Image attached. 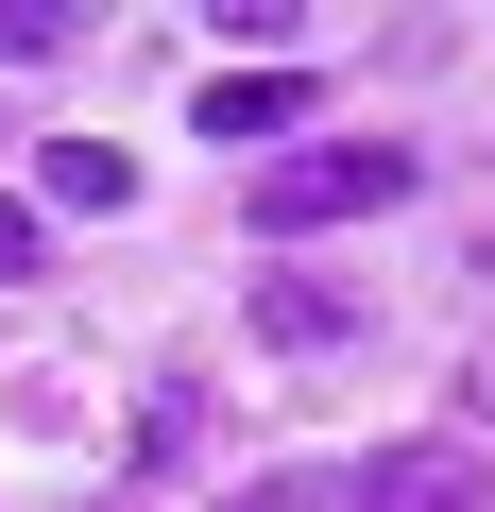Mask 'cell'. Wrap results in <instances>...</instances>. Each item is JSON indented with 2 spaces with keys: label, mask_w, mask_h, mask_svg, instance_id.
Here are the masks:
<instances>
[{
  "label": "cell",
  "mask_w": 495,
  "mask_h": 512,
  "mask_svg": "<svg viewBox=\"0 0 495 512\" xmlns=\"http://www.w3.org/2000/svg\"><path fill=\"white\" fill-rule=\"evenodd\" d=\"M393 188H410V137H308V154L257 171V222L308 239V222H359V205H393Z\"/></svg>",
  "instance_id": "obj_1"
},
{
  "label": "cell",
  "mask_w": 495,
  "mask_h": 512,
  "mask_svg": "<svg viewBox=\"0 0 495 512\" xmlns=\"http://www.w3.org/2000/svg\"><path fill=\"white\" fill-rule=\"evenodd\" d=\"M359 512H495V461L478 444H376L359 461Z\"/></svg>",
  "instance_id": "obj_2"
},
{
  "label": "cell",
  "mask_w": 495,
  "mask_h": 512,
  "mask_svg": "<svg viewBox=\"0 0 495 512\" xmlns=\"http://www.w3.org/2000/svg\"><path fill=\"white\" fill-rule=\"evenodd\" d=\"M35 188H52L69 222H103V205H137V171H120V137H52V154H35Z\"/></svg>",
  "instance_id": "obj_3"
},
{
  "label": "cell",
  "mask_w": 495,
  "mask_h": 512,
  "mask_svg": "<svg viewBox=\"0 0 495 512\" xmlns=\"http://www.w3.org/2000/svg\"><path fill=\"white\" fill-rule=\"evenodd\" d=\"M308 120V86L291 69H239V86H205V137H239V154H257V137H291Z\"/></svg>",
  "instance_id": "obj_4"
},
{
  "label": "cell",
  "mask_w": 495,
  "mask_h": 512,
  "mask_svg": "<svg viewBox=\"0 0 495 512\" xmlns=\"http://www.w3.org/2000/svg\"><path fill=\"white\" fill-rule=\"evenodd\" d=\"M0 52H69V18L52 0H0Z\"/></svg>",
  "instance_id": "obj_5"
},
{
  "label": "cell",
  "mask_w": 495,
  "mask_h": 512,
  "mask_svg": "<svg viewBox=\"0 0 495 512\" xmlns=\"http://www.w3.org/2000/svg\"><path fill=\"white\" fill-rule=\"evenodd\" d=\"M222 512H325V478H257V495H222Z\"/></svg>",
  "instance_id": "obj_6"
},
{
  "label": "cell",
  "mask_w": 495,
  "mask_h": 512,
  "mask_svg": "<svg viewBox=\"0 0 495 512\" xmlns=\"http://www.w3.org/2000/svg\"><path fill=\"white\" fill-rule=\"evenodd\" d=\"M0 274H35V205H0Z\"/></svg>",
  "instance_id": "obj_7"
}]
</instances>
